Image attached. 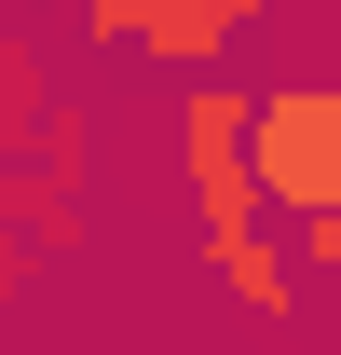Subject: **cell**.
Returning a JSON list of instances; mask_svg holds the SVG:
<instances>
[{"label": "cell", "instance_id": "cell-4", "mask_svg": "<svg viewBox=\"0 0 341 355\" xmlns=\"http://www.w3.org/2000/svg\"><path fill=\"white\" fill-rule=\"evenodd\" d=\"M205 273L259 314V328H300V260H287L259 219H205Z\"/></svg>", "mask_w": 341, "mask_h": 355}, {"label": "cell", "instance_id": "cell-3", "mask_svg": "<svg viewBox=\"0 0 341 355\" xmlns=\"http://www.w3.org/2000/svg\"><path fill=\"white\" fill-rule=\"evenodd\" d=\"M246 83H218V69H191V96H177V164H191V205L205 219H259V178H246Z\"/></svg>", "mask_w": 341, "mask_h": 355}, {"label": "cell", "instance_id": "cell-7", "mask_svg": "<svg viewBox=\"0 0 341 355\" xmlns=\"http://www.w3.org/2000/svg\"><path fill=\"white\" fill-rule=\"evenodd\" d=\"M273 355H314V342H273Z\"/></svg>", "mask_w": 341, "mask_h": 355}, {"label": "cell", "instance_id": "cell-2", "mask_svg": "<svg viewBox=\"0 0 341 355\" xmlns=\"http://www.w3.org/2000/svg\"><path fill=\"white\" fill-rule=\"evenodd\" d=\"M259 0H82V42L110 55H164V69H218V55L246 42Z\"/></svg>", "mask_w": 341, "mask_h": 355}, {"label": "cell", "instance_id": "cell-6", "mask_svg": "<svg viewBox=\"0 0 341 355\" xmlns=\"http://www.w3.org/2000/svg\"><path fill=\"white\" fill-rule=\"evenodd\" d=\"M300 14H341V0H300Z\"/></svg>", "mask_w": 341, "mask_h": 355}, {"label": "cell", "instance_id": "cell-1", "mask_svg": "<svg viewBox=\"0 0 341 355\" xmlns=\"http://www.w3.org/2000/svg\"><path fill=\"white\" fill-rule=\"evenodd\" d=\"M246 178L273 219H341V83H259Z\"/></svg>", "mask_w": 341, "mask_h": 355}, {"label": "cell", "instance_id": "cell-5", "mask_svg": "<svg viewBox=\"0 0 341 355\" xmlns=\"http://www.w3.org/2000/svg\"><path fill=\"white\" fill-rule=\"evenodd\" d=\"M287 232H300V260H328V273H341V219H287Z\"/></svg>", "mask_w": 341, "mask_h": 355}]
</instances>
